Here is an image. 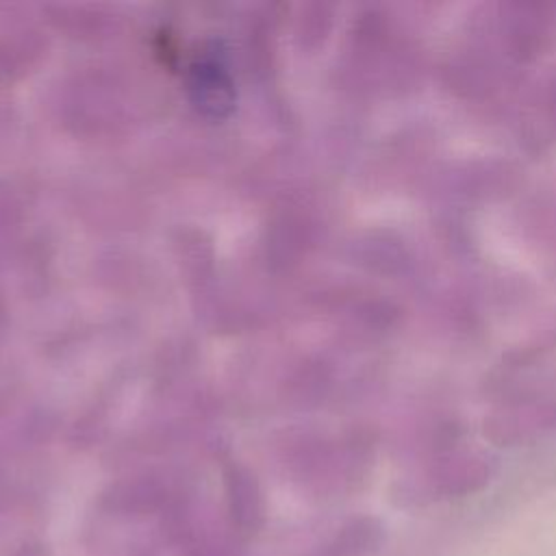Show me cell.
<instances>
[{
  "label": "cell",
  "instance_id": "cell-2",
  "mask_svg": "<svg viewBox=\"0 0 556 556\" xmlns=\"http://www.w3.org/2000/svg\"><path fill=\"white\" fill-rule=\"evenodd\" d=\"M484 430L497 443H521L543 434H556V400L500 408L489 415Z\"/></svg>",
  "mask_w": 556,
  "mask_h": 556
},
{
  "label": "cell",
  "instance_id": "cell-3",
  "mask_svg": "<svg viewBox=\"0 0 556 556\" xmlns=\"http://www.w3.org/2000/svg\"><path fill=\"white\" fill-rule=\"evenodd\" d=\"M554 115H556V98H554Z\"/></svg>",
  "mask_w": 556,
  "mask_h": 556
},
{
  "label": "cell",
  "instance_id": "cell-1",
  "mask_svg": "<svg viewBox=\"0 0 556 556\" xmlns=\"http://www.w3.org/2000/svg\"><path fill=\"white\" fill-rule=\"evenodd\" d=\"M502 43L517 61H534L556 39V4L508 2L500 15Z\"/></svg>",
  "mask_w": 556,
  "mask_h": 556
}]
</instances>
